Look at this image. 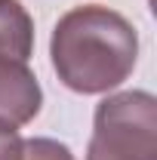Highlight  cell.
Here are the masks:
<instances>
[{"label":"cell","instance_id":"obj_2","mask_svg":"<svg viewBox=\"0 0 157 160\" xmlns=\"http://www.w3.org/2000/svg\"><path fill=\"white\" fill-rule=\"evenodd\" d=\"M86 160H157V99L148 89H123L96 105Z\"/></svg>","mask_w":157,"mask_h":160},{"label":"cell","instance_id":"obj_3","mask_svg":"<svg viewBox=\"0 0 157 160\" xmlns=\"http://www.w3.org/2000/svg\"><path fill=\"white\" fill-rule=\"evenodd\" d=\"M43 89L28 62L0 59V120L25 126L40 114Z\"/></svg>","mask_w":157,"mask_h":160},{"label":"cell","instance_id":"obj_6","mask_svg":"<svg viewBox=\"0 0 157 160\" xmlns=\"http://www.w3.org/2000/svg\"><path fill=\"white\" fill-rule=\"evenodd\" d=\"M22 151H25V139L19 126L0 120V160H22Z\"/></svg>","mask_w":157,"mask_h":160},{"label":"cell","instance_id":"obj_5","mask_svg":"<svg viewBox=\"0 0 157 160\" xmlns=\"http://www.w3.org/2000/svg\"><path fill=\"white\" fill-rule=\"evenodd\" d=\"M22 160H77L71 154V148L59 139H49V136H34V139H25V151Z\"/></svg>","mask_w":157,"mask_h":160},{"label":"cell","instance_id":"obj_1","mask_svg":"<svg viewBox=\"0 0 157 160\" xmlns=\"http://www.w3.org/2000/svg\"><path fill=\"white\" fill-rule=\"evenodd\" d=\"M49 59L62 86L80 96H105L133 74L139 62V34L117 9L83 3L56 22Z\"/></svg>","mask_w":157,"mask_h":160},{"label":"cell","instance_id":"obj_4","mask_svg":"<svg viewBox=\"0 0 157 160\" xmlns=\"http://www.w3.org/2000/svg\"><path fill=\"white\" fill-rule=\"evenodd\" d=\"M34 52V19L19 0H0V59L28 62Z\"/></svg>","mask_w":157,"mask_h":160}]
</instances>
